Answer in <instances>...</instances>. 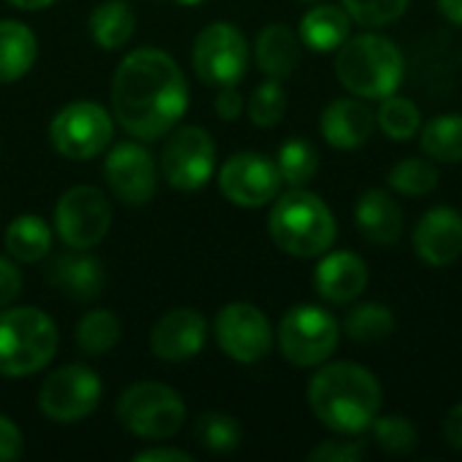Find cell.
I'll return each mask as SVG.
<instances>
[{
	"label": "cell",
	"instance_id": "obj_39",
	"mask_svg": "<svg viewBox=\"0 0 462 462\" xmlns=\"http://www.w3.org/2000/svg\"><path fill=\"white\" fill-rule=\"evenodd\" d=\"M19 292H22V273H19V268L11 260L0 257V311L8 309L19 298Z\"/></svg>",
	"mask_w": 462,
	"mask_h": 462
},
{
	"label": "cell",
	"instance_id": "obj_38",
	"mask_svg": "<svg viewBox=\"0 0 462 462\" xmlns=\"http://www.w3.org/2000/svg\"><path fill=\"white\" fill-rule=\"evenodd\" d=\"M24 452V436L16 428V422L5 414H0V462H14Z\"/></svg>",
	"mask_w": 462,
	"mask_h": 462
},
{
	"label": "cell",
	"instance_id": "obj_36",
	"mask_svg": "<svg viewBox=\"0 0 462 462\" xmlns=\"http://www.w3.org/2000/svg\"><path fill=\"white\" fill-rule=\"evenodd\" d=\"M409 3L411 0H341L352 22L368 30H379V27L398 22L406 14Z\"/></svg>",
	"mask_w": 462,
	"mask_h": 462
},
{
	"label": "cell",
	"instance_id": "obj_33",
	"mask_svg": "<svg viewBox=\"0 0 462 462\" xmlns=\"http://www.w3.org/2000/svg\"><path fill=\"white\" fill-rule=\"evenodd\" d=\"M195 439L203 449L214 455H227L241 447L244 430L236 417L222 411H208L195 422Z\"/></svg>",
	"mask_w": 462,
	"mask_h": 462
},
{
	"label": "cell",
	"instance_id": "obj_21",
	"mask_svg": "<svg viewBox=\"0 0 462 462\" xmlns=\"http://www.w3.org/2000/svg\"><path fill=\"white\" fill-rule=\"evenodd\" d=\"M49 284L76 300V303H87L95 300L106 284V271L103 263L97 257L89 254V249H73L70 254H60L51 265H49Z\"/></svg>",
	"mask_w": 462,
	"mask_h": 462
},
{
	"label": "cell",
	"instance_id": "obj_26",
	"mask_svg": "<svg viewBox=\"0 0 462 462\" xmlns=\"http://www.w3.org/2000/svg\"><path fill=\"white\" fill-rule=\"evenodd\" d=\"M5 249L16 263H41L51 249V227L35 214H22L5 227Z\"/></svg>",
	"mask_w": 462,
	"mask_h": 462
},
{
	"label": "cell",
	"instance_id": "obj_25",
	"mask_svg": "<svg viewBox=\"0 0 462 462\" xmlns=\"http://www.w3.org/2000/svg\"><path fill=\"white\" fill-rule=\"evenodd\" d=\"M420 146L425 157L444 165L462 162V114H439L420 127Z\"/></svg>",
	"mask_w": 462,
	"mask_h": 462
},
{
	"label": "cell",
	"instance_id": "obj_35",
	"mask_svg": "<svg viewBox=\"0 0 462 462\" xmlns=\"http://www.w3.org/2000/svg\"><path fill=\"white\" fill-rule=\"evenodd\" d=\"M249 119L252 125L271 130L282 122L284 111H287V92L279 84V79H265L260 87H254L252 97H249Z\"/></svg>",
	"mask_w": 462,
	"mask_h": 462
},
{
	"label": "cell",
	"instance_id": "obj_24",
	"mask_svg": "<svg viewBox=\"0 0 462 462\" xmlns=\"http://www.w3.org/2000/svg\"><path fill=\"white\" fill-rule=\"evenodd\" d=\"M38 57L35 32L16 19H0V84L19 81Z\"/></svg>",
	"mask_w": 462,
	"mask_h": 462
},
{
	"label": "cell",
	"instance_id": "obj_10",
	"mask_svg": "<svg viewBox=\"0 0 462 462\" xmlns=\"http://www.w3.org/2000/svg\"><path fill=\"white\" fill-rule=\"evenodd\" d=\"M160 171L173 189L181 192L203 189L217 171V146L208 130L198 125L173 130L162 146Z\"/></svg>",
	"mask_w": 462,
	"mask_h": 462
},
{
	"label": "cell",
	"instance_id": "obj_1",
	"mask_svg": "<svg viewBox=\"0 0 462 462\" xmlns=\"http://www.w3.org/2000/svg\"><path fill=\"white\" fill-rule=\"evenodd\" d=\"M189 106V84L162 49L130 51L111 81V114L138 141L168 135Z\"/></svg>",
	"mask_w": 462,
	"mask_h": 462
},
{
	"label": "cell",
	"instance_id": "obj_6",
	"mask_svg": "<svg viewBox=\"0 0 462 462\" xmlns=\"http://www.w3.org/2000/svg\"><path fill=\"white\" fill-rule=\"evenodd\" d=\"M116 420L127 433L143 441H165L181 430L187 420V406L173 387L138 382L119 395Z\"/></svg>",
	"mask_w": 462,
	"mask_h": 462
},
{
	"label": "cell",
	"instance_id": "obj_19",
	"mask_svg": "<svg viewBox=\"0 0 462 462\" xmlns=\"http://www.w3.org/2000/svg\"><path fill=\"white\" fill-rule=\"evenodd\" d=\"M376 114L360 97H336L325 106L319 116L322 138L341 152H355L365 146L374 135Z\"/></svg>",
	"mask_w": 462,
	"mask_h": 462
},
{
	"label": "cell",
	"instance_id": "obj_40",
	"mask_svg": "<svg viewBox=\"0 0 462 462\" xmlns=\"http://www.w3.org/2000/svg\"><path fill=\"white\" fill-rule=\"evenodd\" d=\"M214 108H217V114H219L225 122H233V119H238L241 111H244V97H241V92H238L236 87H222V92L217 95Z\"/></svg>",
	"mask_w": 462,
	"mask_h": 462
},
{
	"label": "cell",
	"instance_id": "obj_32",
	"mask_svg": "<svg viewBox=\"0 0 462 462\" xmlns=\"http://www.w3.org/2000/svg\"><path fill=\"white\" fill-rule=\"evenodd\" d=\"M276 165H279V173H282V181L290 184V187H306L317 171H319V152L311 141L295 135V138H287L279 152H276Z\"/></svg>",
	"mask_w": 462,
	"mask_h": 462
},
{
	"label": "cell",
	"instance_id": "obj_9",
	"mask_svg": "<svg viewBox=\"0 0 462 462\" xmlns=\"http://www.w3.org/2000/svg\"><path fill=\"white\" fill-rule=\"evenodd\" d=\"M192 68L208 87H236L249 68V43L230 22L206 24L192 43Z\"/></svg>",
	"mask_w": 462,
	"mask_h": 462
},
{
	"label": "cell",
	"instance_id": "obj_30",
	"mask_svg": "<svg viewBox=\"0 0 462 462\" xmlns=\"http://www.w3.org/2000/svg\"><path fill=\"white\" fill-rule=\"evenodd\" d=\"M441 176H439V168L436 162L428 157H403L398 160L390 173H387V187L403 198H422V195H430L436 187H439Z\"/></svg>",
	"mask_w": 462,
	"mask_h": 462
},
{
	"label": "cell",
	"instance_id": "obj_43",
	"mask_svg": "<svg viewBox=\"0 0 462 462\" xmlns=\"http://www.w3.org/2000/svg\"><path fill=\"white\" fill-rule=\"evenodd\" d=\"M436 5H439V14L447 22L462 27V0H436Z\"/></svg>",
	"mask_w": 462,
	"mask_h": 462
},
{
	"label": "cell",
	"instance_id": "obj_5",
	"mask_svg": "<svg viewBox=\"0 0 462 462\" xmlns=\"http://www.w3.org/2000/svg\"><path fill=\"white\" fill-rule=\"evenodd\" d=\"M60 333L49 314L35 306L0 311V376L24 379L43 371L57 355Z\"/></svg>",
	"mask_w": 462,
	"mask_h": 462
},
{
	"label": "cell",
	"instance_id": "obj_27",
	"mask_svg": "<svg viewBox=\"0 0 462 462\" xmlns=\"http://www.w3.org/2000/svg\"><path fill=\"white\" fill-rule=\"evenodd\" d=\"M89 32L103 49H122L135 32V14L122 0H106L89 14Z\"/></svg>",
	"mask_w": 462,
	"mask_h": 462
},
{
	"label": "cell",
	"instance_id": "obj_20",
	"mask_svg": "<svg viewBox=\"0 0 462 462\" xmlns=\"http://www.w3.org/2000/svg\"><path fill=\"white\" fill-rule=\"evenodd\" d=\"M355 227L360 230V236L374 244V246H395L403 236V208L401 203L379 187L365 189L357 200H355Z\"/></svg>",
	"mask_w": 462,
	"mask_h": 462
},
{
	"label": "cell",
	"instance_id": "obj_29",
	"mask_svg": "<svg viewBox=\"0 0 462 462\" xmlns=\"http://www.w3.org/2000/svg\"><path fill=\"white\" fill-rule=\"evenodd\" d=\"M376 125L379 130L395 141V143H403V141H411L420 135V127H422V111L417 108L414 100L403 97V95H390L384 100H379V111H376Z\"/></svg>",
	"mask_w": 462,
	"mask_h": 462
},
{
	"label": "cell",
	"instance_id": "obj_17",
	"mask_svg": "<svg viewBox=\"0 0 462 462\" xmlns=\"http://www.w3.org/2000/svg\"><path fill=\"white\" fill-rule=\"evenodd\" d=\"M208 322L195 309H173L157 319L149 336L152 355L165 363H187L206 346Z\"/></svg>",
	"mask_w": 462,
	"mask_h": 462
},
{
	"label": "cell",
	"instance_id": "obj_8",
	"mask_svg": "<svg viewBox=\"0 0 462 462\" xmlns=\"http://www.w3.org/2000/svg\"><path fill=\"white\" fill-rule=\"evenodd\" d=\"M49 138L54 152L65 160H92L108 149L114 138V119L95 100H73L51 116Z\"/></svg>",
	"mask_w": 462,
	"mask_h": 462
},
{
	"label": "cell",
	"instance_id": "obj_13",
	"mask_svg": "<svg viewBox=\"0 0 462 462\" xmlns=\"http://www.w3.org/2000/svg\"><path fill=\"white\" fill-rule=\"evenodd\" d=\"M219 192L238 208H263L282 192L276 160L260 152H238L219 168Z\"/></svg>",
	"mask_w": 462,
	"mask_h": 462
},
{
	"label": "cell",
	"instance_id": "obj_23",
	"mask_svg": "<svg viewBox=\"0 0 462 462\" xmlns=\"http://www.w3.org/2000/svg\"><path fill=\"white\" fill-rule=\"evenodd\" d=\"M300 35H295L292 27L276 22V24H268L260 30L257 41H254V60H257V68L268 76V79H290L298 65H300V57H303V49H300Z\"/></svg>",
	"mask_w": 462,
	"mask_h": 462
},
{
	"label": "cell",
	"instance_id": "obj_42",
	"mask_svg": "<svg viewBox=\"0 0 462 462\" xmlns=\"http://www.w3.org/2000/svg\"><path fill=\"white\" fill-rule=\"evenodd\" d=\"M444 441L462 452V403L452 406L444 417Z\"/></svg>",
	"mask_w": 462,
	"mask_h": 462
},
{
	"label": "cell",
	"instance_id": "obj_22",
	"mask_svg": "<svg viewBox=\"0 0 462 462\" xmlns=\"http://www.w3.org/2000/svg\"><path fill=\"white\" fill-rule=\"evenodd\" d=\"M352 16L344 5L322 3L303 14L298 35L300 43L317 54H336L352 38Z\"/></svg>",
	"mask_w": 462,
	"mask_h": 462
},
{
	"label": "cell",
	"instance_id": "obj_44",
	"mask_svg": "<svg viewBox=\"0 0 462 462\" xmlns=\"http://www.w3.org/2000/svg\"><path fill=\"white\" fill-rule=\"evenodd\" d=\"M5 3H11L14 8H22V11H41V8H49L57 0H5Z\"/></svg>",
	"mask_w": 462,
	"mask_h": 462
},
{
	"label": "cell",
	"instance_id": "obj_2",
	"mask_svg": "<svg viewBox=\"0 0 462 462\" xmlns=\"http://www.w3.org/2000/svg\"><path fill=\"white\" fill-rule=\"evenodd\" d=\"M311 414L336 436L355 439L371 430L382 414V384L365 365L322 363L306 390Z\"/></svg>",
	"mask_w": 462,
	"mask_h": 462
},
{
	"label": "cell",
	"instance_id": "obj_14",
	"mask_svg": "<svg viewBox=\"0 0 462 462\" xmlns=\"http://www.w3.org/2000/svg\"><path fill=\"white\" fill-rule=\"evenodd\" d=\"M219 349L244 365L260 363L273 349V328L268 317L252 303H227L214 322Z\"/></svg>",
	"mask_w": 462,
	"mask_h": 462
},
{
	"label": "cell",
	"instance_id": "obj_4",
	"mask_svg": "<svg viewBox=\"0 0 462 462\" xmlns=\"http://www.w3.org/2000/svg\"><path fill=\"white\" fill-rule=\"evenodd\" d=\"M268 233L284 254L311 260L333 249L338 238V222L317 192L292 187L273 200L268 214Z\"/></svg>",
	"mask_w": 462,
	"mask_h": 462
},
{
	"label": "cell",
	"instance_id": "obj_34",
	"mask_svg": "<svg viewBox=\"0 0 462 462\" xmlns=\"http://www.w3.org/2000/svg\"><path fill=\"white\" fill-rule=\"evenodd\" d=\"M371 433H374V444L387 452V455H411L417 449V425L409 420V417H401V414H387V417H376L374 425H371Z\"/></svg>",
	"mask_w": 462,
	"mask_h": 462
},
{
	"label": "cell",
	"instance_id": "obj_18",
	"mask_svg": "<svg viewBox=\"0 0 462 462\" xmlns=\"http://www.w3.org/2000/svg\"><path fill=\"white\" fill-rule=\"evenodd\" d=\"M368 265L357 252L328 249L314 268V290L330 306H352L368 287Z\"/></svg>",
	"mask_w": 462,
	"mask_h": 462
},
{
	"label": "cell",
	"instance_id": "obj_28",
	"mask_svg": "<svg viewBox=\"0 0 462 462\" xmlns=\"http://www.w3.org/2000/svg\"><path fill=\"white\" fill-rule=\"evenodd\" d=\"M344 330L352 341L360 344H379L387 341L395 330V314L390 306L376 303V300H365L357 303L346 311L344 319Z\"/></svg>",
	"mask_w": 462,
	"mask_h": 462
},
{
	"label": "cell",
	"instance_id": "obj_11",
	"mask_svg": "<svg viewBox=\"0 0 462 462\" xmlns=\"http://www.w3.org/2000/svg\"><path fill=\"white\" fill-rule=\"evenodd\" d=\"M103 395L97 374L87 365H62L51 371L38 390V409L46 420L73 425L87 420Z\"/></svg>",
	"mask_w": 462,
	"mask_h": 462
},
{
	"label": "cell",
	"instance_id": "obj_41",
	"mask_svg": "<svg viewBox=\"0 0 462 462\" xmlns=\"http://www.w3.org/2000/svg\"><path fill=\"white\" fill-rule=\"evenodd\" d=\"M135 462H192L189 452H181V449H173V447H149L143 452H138Z\"/></svg>",
	"mask_w": 462,
	"mask_h": 462
},
{
	"label": "cell",
	"instance_id": "obj_16",
	"mask_svg": "<svg viewBox=\"0 0 462 462\" xmlns=\"http://www.w3.org/2000/svg\"><path fill=\"white\" fill-rule=\"evenodd\" d=\"M414 254L430 268H447L462 254V214L452 206L425 211L411 233Z\"/></svg>",
	"mask_w": 462,
	"mask_h": 462
},
{
	"label": "cell",
	"instance_id": "obj_15",
	"mask_svg": "<svg viewBox=\"0 0 462 462\" xmlns=\"http://www.w3.org/2000/svg\"><path fill=\"white\" fill-rule=\"evenodd\" d=\"M103 176H106L114 198L122 200L125 206H146L157 192L154 160L135 141L116 143L108 152V157L103 162Z\"/></svg>",
	"mask_w": 462,
	"mask_h": 462
},
{
	"label": "cell",
	"instance_id": "obj_31",
	"mask_svg": "<svg viewBox=\"0 0 462 462\" xmlns=\"http://www.w3.org/2000/svg\"><path fill=\"white\" fill-rule=\"evenodd\" d=\"M119 336H122V325H119L116 314L108 309H95V311L84 314L76 328V344L89 357L108 355L119 344Z\"/></svg>",
	"mask_w": 462,
	"mask_h": 462
},
{
	"label": "cell",
	"instance_id": "obj_37",
	"mask_svg": "<svg viewBox=\"0 0 462 462\" xmlns=\"http://www.w3.org/2000/svg\"><path fill=\"white\" fill-rule=\"evenodd\" d=\"M311 462H360L368 457V449L363 441H322L319 447H314L309 455Z\"/></svg>",
	"mask_w": 462,
	"mask_h": 462
},
{
	"label": "cell",
	"instance_id": "obj_7",
	"mask_svg": "<svg viewBox=\"0 0 462 462\" xmlns=\"http://www.w3.org/2000/svg\"><path fill=\"white\" fill-rule=\"evenodd\" d=\"M276 341L287 363L298 368H319L338 349L341 325L325 306L300 303L282 317Z\"/></svg>",
	"mask_w": 462,
	"mask_h": 462
},
{
	"label": "cell",
	"instance_id": "obj_12",
	"mask_svg": "<svg viewBox=\"0 0 462 462\" xmlns=\"http://www.w3.org/2000/svg\"><path fill=\"white\" fill-rule=\"evenodd\" d=\"M54 227L62 244L70 249L97 246L108 236V227H111L108 198L97 187H89V184L70 187L57 200Z\"/></svg>",
	"mask_w": 462,
	"mask_h": 462
},
{
	"label": "cell",
	"instance_id": "obj_45",
	"mask_svg": "<svg viewBox=\"0 0 462 462\" xmlns=\"http://www.w3.org/2000/svg\"><path fill=\"white\" fill-rule=\"evenodd\" d=\"M176 3H184V5H195V3H203V0H176Z\"/></svg>",
	"mask_w": 462,
	"mask_h": 462
},
{
	"label": "cell",
	"instance_id": "obj_3",
	"mask_svg": "<svg viewBox=\"0 0 462 462\" xmlns=\"http://www.w3.org/2000/svg\"><path fill=\"white\" fill-rule=\"evenodd\" d=\"M336 79L360 100H384L401 89L406 60L393 38L357 32L336 51Z\"/></svg>",
	"mask_w": 462,
	"mask_h": 462
}]
</instances>
